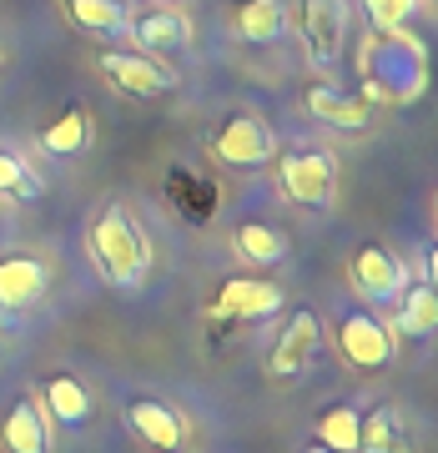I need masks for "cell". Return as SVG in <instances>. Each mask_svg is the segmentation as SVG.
<instances>
[{
  "mask_svg": "<svg viewBox=\"0 0 438 453\" xmlns=\"http://www.w3.org/2000/svg\"><path fill=\"white\" fill-rule=\"evenodd\" d=\"M96 71L127 96H166V91H177V71L162 65V56H146V50H101Z\"/></svg>",
  "mask_w": 438,
  "mask_h": 453,
  "instance_id": "5",
  "label": "cell"
},
{
  "mask_svg": "<svg viewBox=\"0 0 438 453\" xmlns=\"http://www.w3.org/2000/svg\"><path fill=\"white\" fill-rule=\"evenodd\" d=\"M127 26H131V41L146 56H177V50L192 46V20L181 16V11H172V5H157V11L127 20Z\"/></svg>",
  "mask_w": 438,
  "mask_h": 453,
  "instance_id": "13",
  "label": "cell"
},
{
  "mask_svg": "<svg viewBox=\"0 0 438 453\" xmlns=\"http://www.w3.org/2000/svg\"><path fill=\"white\" fill-rule=\"evenodd\" d=\"M338 353L353 368H388L398 353V333H393L378 312L368 308H348L338 318Z\"/></svg>",
  "mask_w": 438,
  "mask_h": 453,
  "instance_id": "3",
  "label": "cell"
},
{
  "mask_svg": "<svg viewBox=\"0 0 438 453\" xmlns=\"http://www.w3.org/2000/svg\"><path fill=\"white\" fill-rule=\"evenodd\" d=\"M282 308V288L277 282H262V277H232L222 282V292L211 297V318H222V323H252V318H273Z\"/></svg>",
  "mask_w": 438,
  "mask_h": 453,
  "instance_id": "10",
  "label": "cell"
},
{
  "mask_svg": "<svg viewBox=\"0 0 438 453\" xmlns=\"http://www.w3.org/2000/svg\"><path fill=\"white\" fill-rule=\"evenodd\" d=\"M297 31H303V50L312 65H338L342 46H348V5L342 0H303L297 5Z\"/></svg>",
  "mask_w": 438,
  "mask_h": 453,
  "instance_id": "6",
  "label": "cell"
},
{
  "mask_svg": "<svg viewBox=\"0 0 438 453\" xmlns=\"http://www.w3.org/2000/svg\"><path fill=\"white\" fill-rule=\"evenodd\" d=\"M308 111L318 116L323 127H338V131H363L368 127V101L348 96V91H338V86H312Z\"/></svg>",
  "mask_w": 438,
  "mask_h": 453,
  "instance_id": "17",
  "label": "cell"
},
{
  "mask_svg": "<svg viewBox=\"0 0 438 453\" xmlns=\"http://www.w3.org/2000/svg\"><path fill=\"white\" fill-rule=\"evenodd\" d=\"M318 449L327 453H357V443H363V413H357V403H327L323 413H318Z\"/></svg>",
  "mask_w": 438,
  "mask_h": 453,
  "instance_id": "18",
  "label": "cell"
},
{
  "mask_svg": "<svg viewBox=\"0 0 438 453\" xmlns=\"http://www.w3.org/2000/svg\"><path fill=\"white\" fill-rule=\"evenodd\" d=\"M0 438H5V449L11 453H50V418L46 408L35 403V398H16L5 423H0Z\"/></svg>",
  "mask_w": 438,
  "mask_h": 453,
  "instance_id": "15",
  "label": "cell"
},
{
  "mask_svg": "<svg viewBox=\"0 0 438 453\" xmlns=\"http://www.w3.org/2000/svg\"><path fill=\"white\" fill-rule=\"evenodd\" d=\"M127 428L142 438V443H151V449H162V453L187 449V418H181L172 403H162V398H131Z\"/></svg>",
  "mask_w": 438,
  "mask_h": 453,
  "instance_id": "12",
  "label": "cell"
},
{
  "mask_svg": "<svg viewBox=\"0 0 438 453\" xmlns=\"http://www.w3.org/2000/svg\"><path fill=\"white\" fill-rule=\"evenodd\" d=\"M438 327V292L428 282H413V288L398 292V333L403 338H428Z\"/></svg>",
  "mask_w": 438,
  "mask_h": 453,
  "instance_id": "21",
  "label": "cell"
},
{
  "mask_svg": "<svg viewBox=\"0 0 438 453\" xmlns=\"http://www.w3.org/2000/svg\"><path fill=\"white\" fill-rule=\"evenodd\" d=\"M41 408H46V418H56L61 428H81L91 423L96 403H91V393L76 372H50L46 383H41Z\"/></svg>",
  "mask_w": 438,
  "mask_h": 453,
  "instance_id": "14",
  "label": "cell"
},
{
  "mask_svg": "<svg viewBox=\"0 0 438 453\" xmlns=\"http://www.w3.org/2000/svg\"><path fill=\"white\" fill-rule=\"evenodd\" d=\"M0 65H5V50H0Z\"/></svg>",
  "mask_w": 438,
  "mask_h": 453,
  "instance_id": "27",
  "label": "cell"
},
{
  "mask_svg": "<svg viewBox=\"0 0 438 453\" xmlns=\"http://www.w3.org/2000/svg\"><path fill=\"white\" fill-rule=\"evenodd\" d=\"M357 453H408V434H403V418L393 408H373L363 418V443Z\"/></svg>",
  "mask_w": 438,
  "mask_h": 453,
  "instance_id": "23",
  "label": "cell"
},
{
  "mask_svg": "<svg viewBox=\"0 0 438 453\" xmlns=\"http://www.w3.org/2000/svg\"><path fill=\"white\" fill-rule=\"evenodd\" d=\"M308 453H327V449H318V443H312V449H308Z\"/></svg>",
  "mask_w": 438,
  "mask_h": 453,
  "instance_id": "26",
  "label": "cell"
},
{
  "mask_svg": "<svg viewBox=\"0 0 438 453\" xmlns=\"http://www.w3.org/2000/svg\"><path fill=\"white\" fill-rule=\"evenodd\" d=\"M277 181H282L288 202L323 211L333 207V192H338V162H333V151H292L288 162L277 166Z\"/></svg>",
  "mask_w": 438,
  "mask_h": 453,
  "instance_id": "4",
  "label": "cell"
},
{
  "mask_svg": "<svg viewBox=\"0 0 438 453\" xmlns=\"http://www.w3.org/2000/svg\"><path fill=\"white\" fill-rule=\"evenodd\" d=\"M232 247H237V257L257 262V267H277V262H288V237L267 222H242L232 226Z\"/></svg>",
  "mask_w": 438,
  "mask_h": 453,
  "instance_id": "19",
  "label": "cell"
},
{
  "mask_svg": "<svg viewBox=\"0 0 438 453\" xmlns=\"http://www.w3.org/2000/svg\"><path fill=\"white\" fill-rule=\"evenodd\" d=\"M318 348H323V323H318V312L297 308L288 323H282L273 353H267V372H273V378H297V372L318 357Z\"/></svg>",
  "mask_w": 438,
  "mask_h": 453,
  "instance_id": "8",
  "label": "cell"
},
{
  "mask_svg": "<svg viewBox=\"0 0 438 453\" xmlns=\"http://www.w3.org/2000/svg\"><path fill=\"white\" fill-rule=\"evenodd\" d=\"M61 11L76 31H91V35H121L127 31L121 0H61Z\"/></svg>",
  "mask_w": 438,
  "mask_h": 453,
  "instance_id": "22",
  "label": "cell"
},
{
  "mask_svg": "<svg viewBox=\"0 0 438 453\" xmlns=\"http://www.w3.org/2000/svg\"><path fill=\"white\" fill-rule=\"evenodd\" d=\"M288 0H247L237 11V35L247 46H277L288 31Z\"/></svg>",
  "mask_w": 438,
  "mask_h": 453,
  "instance_id": "16",
  "label": "cell"
},
{
  "mask_svg": "<svg viewBox=\"0 0 438 453\" xmlns=\"http://www.w3.org/2000/svg\"><path fill=\"white\" fill-rule=\"evenodd\" d=\"M50 288V273L41 257H0V318H20V312H31Z\"/></svg>",
  "mask_w": 438,
  "mask_h": 453,
  "instance_id": "11",
  "label": "cell"
},
{
  "mask_svg": "<svg viewBox=\"0 0 438 453\" xmlns=\"http://www.w3.org/2000/svg\"><path fill=\"white\" fill-rule=\"evenodd\" d=\"M348 277H353V288L368 297V303H393L398 292L408 288V267L403 257H393L388 247H357L353 257H348Z\"/></svg>",
  "mask_w": 438,
  "mask_h": 453,
  "instance_id": "9",
  "label": "cell"
},
{
  "mask_svg": "<svg viewBox=\"0 0 438 453\" xmlns=\"http://www.w3.org/2000/svg\"><path fill=\"white\" fill-rule=\"evenodd\" d=\"M357 65H363V91L373 101L408 106V101L423 96V81H428V46L408 26L403 31H378L363 41Z\"/></svg>",
  "mask_w": 438,
  "mask_h": 453,
  "instance_id": "1",
  "label": "cell"
},
{
  "mask_svg": "<svg viewBox=\"0 0 438 453\" xmlns=\"http://www.w3.org/2000/svg\"><path fill=\"white\" fill-rule=\"evenodd\" d=\"M86 146H91V116H86V106L61 111L41 131V151H50V157H81Z\"/></svg>",
  "mask_w": 438,
  "mask_h": 453,
  "instance_id": "20",
  "label": "cell"
},
{
  "mask_svg": "<svg viewBox=\"0 0 438 453\" xmlns=\"http://www.w3.org/2000/svg\"><path fill=\"white\" fill-rule=\"evenodd\" d=\"M419 11V0H363V16L373 20V31H403Z\"/></svg>",
  "mask_w": 438,
  "mask_h": 453,
  "instance_id": "25",
  "label": "cell"
},
{
  "mask_svg": "<svg viewBox=\"0 0 438 453\" xmlns=\"http://www.w3.org/2000/svg\"><path fill=\"white\" fill-rule=\"evenodd\" d=\"M211 151H217V162L222 166H237V172H252V166H262L267 157L277 151L273 131L262 127L257 116H227L222 127H217V136H211Z\"/></svg>",
  "mask_w": 438,
  "mask_h": 453,
  "instance_id": "7",
  "label": "cell"
},
{
  "mask_svg": "<svg viewBox=\"0 0 438 453\" xmlns=\"http://www.w3.org/2000/svg\"><path fill=\"white\" fill-rule=\"evenodd\" d=\"M86 247H91V262L101 267V277H106L111 288H142L146 282L151 247H146L142 226L131 222V211L121 207V202H106V207L91 217Z\"/></svg>",
  "mask_w": 438,
  "mask_h": 453,
  "instance_id": "2",
  "label": "cell"
},
{
  "mask_svg": "<svg viewBox=\"0 0 438 453\" xmlns=\"http://www.w3.org/2000/svg\"><path fill=\"white\" fill-rule=\"evenodd\" d=\"M0 196H11V202H35L41 196V177L11 146H0Z\"/></svg>",
  "mask_w": 438,
  "mask_h": 453,
  "instance_id": "24",
  "label": "cell"
}]
</instances>
